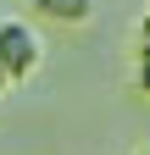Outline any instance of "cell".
I'll use <instances>...</instances> for the list:
<instances>
[{"label": "cell", "mask_w": 150, "mask_h": 155, "mask_svg": "<svg viewBox=\"0 0 150 155\" xmlns=\"http://www.w3.org/2000/svg\"><path fill=\"white\" fill-rule=\"evenodd\" d=\"M45 67V39L28 22H0V78L6 83H28Z\"/></svg>", "instance_id": "1"}, {"label": "cell", "mask_w": 150, "mask_h": 155, "mask_svg": "<svg viewBox=\"0 0 150 155\" xmlns=\"http://www.w3.org/2000/svg\"><path fill=\"white\" fill-rule=\"evenodd\" d=\"M33 17H45V22L56 28H84V22H95V0H28Z\"/></svg>", "instance_id": "2"}, {"label": "cell", "mask_w": 150, "mask_h": 155, "mask_svg": "<svg viewBox=\"0 0 150 155\" xmlns=\"http://www.w3.org/2000/svg\"><path fill=\"white\" fill-rule=\"evenodd\" d=\"M134 83H139V94H150V39L139 45V67H134Z\"/></svg>", "instance_id": "3"}, {"label": "cell", "mask_w": 150, "mask_h": 155, "mask_svg": "<svg viewBox=\"0 0 150 155\" xmlns=\"http://www.w3.org/2000/svg\"><path fill=\"white\" fill-rule=\"evenodd\" d=\"M145 155H150V150H145Z\"/></svg>", "instance_id": "4"}]
</instances>
